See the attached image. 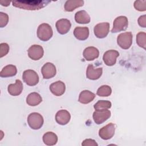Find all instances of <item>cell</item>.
Masks as SVG:
<instances>
[{"label":"cell","instance_id":"cell-19","mask_svg":"<svg viewBox=\"0 0 146 146\" xmlns=\"http://www.w3.org/2000/svg\"><path fill=\"white\" fill-rule=\"evenodd\" d=\"M74 35L77 39L84 40L89 36V29L87 27H76L74 30Z\"/></svg>","mask_w":146,"mask_h":146},{"label":"cell","instance_id":"cell-22","mask_svg":"<svg viewBox=\"0 0 146 146\" xmlns=\"http://www.w3.org/2000/svg\"><path fill=\"white\" fill-rule=\"evenodd\" d=\"M75 21L80 24H87L90 22L91 18L88 14L84 10H80L75 15Z\"/></svg>","mask_w":146,"mask_h":146},{"label":"cell","instance_id":"cell-31","mask_svg":"<svg viewBox=\"0 0 146 146\" xmlns=\"http://www.w3.org/2000/svg\"><path fill=\"white\" fill-rule=\"evenodd\" d=\"M0 48H1V54L0 56L1 58H2L3 56H5L7 54V53L9 51V46L6 43H2L0 44Z\"/></svg>","mask_w":146,"mask_h":146},{"label":"cell","instance_id":"cell-13","mask_svg":"<svg viewBox=\"0 0 146 146\" xmlns=\"http://www.w3.org/2000/svg\"><path fill=\"white\" fill-rule=\"evenodd\" d=\"M55 26L58 32L62 35H64L70 31L71 24L68 19H60L56 22Z\"/></svg>","mask_w":146,"mask_h":146},{"label":"cell","instance_id":"cell-7","mask_svg":"<svg viewBox=\"0 0 146 146\" xmlns=\"http://www.w3.org/2000/svg\"><path fill=\"white\" fill-rule=\"evenodd\" d=\"M115 132V125L114 124L110 123L99 129V135L103 140H109L113 136Z\"/></svg>","mask_w":146,"mask_h":146},{"label":"cell","instance_id":"cell-5","mask_svg":"<svg viewBox=\"0 0 146 146\" xmlns=\"http://www.w3.org/2000/svg\"><path fill=\"white\" fill-rule=\"evenodd\" d=\"M128 25V18L125 16L117 17L113 21V27L111 30V32L118 33L124 31L127 29Z\"/></svg>","mask_w":146,"mask_h":146},{"label":"cell","instance_id":"cell-33","mask_svg":"<svg viewBox=\"0 0 146 146\" xmlns=\"http://www.w3.org/2000/svg\"><path fill=\"white\" fill-rule=\"evenodd\" d=\"M138 23L139 25L143 28L146 27V16L145 15H143L140 16L138 19Z\"/></svg>","mask_w":146,"mask_h":146},{"label":"cell","instance_id":"cell-3","mask_svg":"<svg viewBox=\"0 0 146 146\" xmlns=\"http://www.w3.org/2000/svg\"><path fill=\"white\" fill-rule=\"evenodd\" d=\"M43 116L37 112L31 113L27 117V123L30 127L33 129H40L43 124Z\"/></svg>","mask_w":146,"mask_h":146},{"label":"cell","instance_id":"cell-1","mask_svg":"<svg viewBox=\"0 0 146 146\" xmlns=\"http://www.w3.org/2000/svg\"><path fill=\"white\" fill-rule=\"evenodd\" d=\"M50 1L48 0H32V1H14L12 2L13 6L27 10H38L46 6Z\"/></svg>","mask_w":146,"mask_h":146},{"label":"cell","instance_id":"cell-18","mask_svg":"<svg viewBox=\"0 0 146 146\" xmlns=\"http://www.w3.org/2000/svg\"><path fill=\"white\" fill-rule=\"evenodd\" d=\"M7 90L11 95L18 96L22 92L23 84L20 80L17 79L15 84H10L8 86Z\"/></svg>","mask_w":146,"mask_h":146},{"label":"cell","instance_id":"cell-21","mask_svg":"<svg viewBox=\"0 0 146 146\" xmlns=\"http://www.w3.org/2000/svg\"><path fill=\"white\" fill-rule=\"evenodd\" d=\"M17 73V69L15 66L9 64L5 66L0 72V76L2 78H7L15 76Z\"/></svg>","mask_w":146,"mask_h":146},{"label":"cell","instance_id":"cell-16","mask_svg":"<svg viewBox=\"0 0 146 146\" xmlns=\"http://www.w3.org/2000/svg\"><path fill=\"white\" fill-rule=\"evenodd\" d=\"M50 91L55 96H59L62 95L66 90V86L62 81H56L50 86Z\"/></svg>","mask_w":146,"mask_h":146},{"label":"cell","instance_id":"cell-34","mask_svg":"<svg viewBox=\"0 0 146 146\" xmlns=\"http://www.w3.org/2000/svg\"><path fill=\"white\" fill-rule=\"evenodd\" d=\"M10 1H1L0 2V3L2 6H8L10 3Z\"/></svg>","mask_w":146,"mask_h":146},{"label":"cell","instance_id":"cell-15","mask_svg":"<svg viewBox=\"0 0 146 146\" xmlns=\"http://www.w3.org/2000/svg\"><path fill=\"white\" fill-rule=\"evenodd\" d=\"M71 115L68 111L62 110L57 112L55 115V120L60 125H66L70 121Z\"/></svg>","mask_w":146,"mask_h":146},{"label":"cell","instance_id":"cell-24","mask_svg":"<svg viewBox=\"0 0 146 146\" xmlns=\"http://www.w3.org/2000/svg\"><path fill=\"white\" fill-rule=\"evenodd\" d=\"M43 141L47 145H55L58 141V136L52 132H47L43 136Z\"/></svg>","mask_w":146,"mask_h":146},{"label":"cell","instance_id":"cell-12","mask_svg":"<svg viewBox=\"0 0 146 146\" xmlns=\"http://www.w3.org/2000/svg\"><path fill=\"white\" fill-rule=\"evenodd\" d=\"M111 111L106 110L102 111H96L93 113V119L97 124H100L108 119L111 116Z\"/></svg>","mask_w":146,"mask_h":146},{"label":"cell","instance_id":"cell-17","mask_svg":"<svg viewBox=\"0 0 146 146\" xmlns=\"http://www.w3.org/2000/svg\"><path fill=\"white\" fill-rule=\"evenodd\" d=\"M99 52L98 48L95 47H88L86 48L83 52V57L86 60L91 61L98 58Z\"/></svg>","mask_w":146,"mask_h":146},{"label":"cell","instance_id":"cell-30","mask_svg":"<svg viewBox=\"0 0 146 146\" xmlns=\"http://www.w3.org/2000/svg\"><path fill=\"white\" fill-rule=\"evenodd\" d=\"M9 22V16L6 13L0 12V27L1 28L6 26Z\"/></svg>","mask_w":146,"mask_h":146},{"label":"cell","instance_id":"cell-29","mask_svg":"<svg viewBox=\"0 0 146 146\" xmlns=\"http://www.w3.org/2000/svg\"><path fill=\"white\" fill-rule=\"evenodd\" d=\"M146 1H136L134 2V7L139 11H144L146 10Z\"/></svg>","mask_w":146,"mask_h":146},{"label":"cell","instance_id":"cell-2","mask_svg":"<svg viewBox=\"0 0 146 146\" xmlns=\"http://www.w3.org/2000/svg\"><path fill=\"white\" fill-rule=\"evenodd\" d=\"M53 31L51 27L47 23L40 25L37 29V36L42 41H47L51 38Z\"/></svg>","mask_w":146,"mask_h":146},{"label":"cell","instance_id":"cell-23","mask_svg":"<svg viewBox=\"0 0 146 146\" xmlns=\"http://www.w3.org/2000/svg\"><path fill=\"white\" fill-rule=\"evenodd\" d=\"M42 101L41 96L37 92H32L26 98V103L30 106H36Z\"/></svg>","mask_w":146,"mask_h":146},{"label":"cell","instance_id":"cell-32","mask_svg":"<svg viewBox=\"0 0 146 146\" xmlns=\"http://www.w3.org/2000/svg\"><path fill=\"white\" fill-rule=\"evenodd\" d=\"M82 145H84V146H87V145H89V146H98V143L93 139H85L82 143Z\"/></svg>","mask_w":146,"mask_h":146},{"label":"cell","instance_id":"cell-14","mask_svg":"<svg viewBox=\"0 0 146 146\" xmlns=\"http://www.w3.org/2000/svg\"><path fill=\"white\" fill-rule=\"evenodd\" d=\"M102 73V68H95L92 64H89L86 71V76L90 80H97L100 78Z\"/></svg>","mask_w":146,"mask_h":146},{"label":"cell","instance_id":"cell-4","mask_svg":"<svg viewBox=\"0 0 146 146\" xmlns=\"http://www.w3.org/2000/svg\"><path fill=\"white\" fill-rule=\"evenodd\" d=\"M132 34L131 32H125L120 34L117 38V44L123 49H128L132 43Z\"/></svg>","mask_w":146,"mask_h":146},{"label":"cell","instance_id":"cell-9","mask_svg":"<svg viewBox=\"0 0 146 146\" xmlns=\"http://www.w3.org/2000/svg\"><path fill=\"white\" fill-rule=\"evenodd\" d=\"M43 48L40 45H32L28 50L29 57L34 60H38L42 58L43 56Z\"/></svg>","mask_w":146,"mask_h":146},{"label":"cell","instance_id":"cell-10","mask_svg":"<svg viewBox=\"0 0 146 146\" xmlns=\"http://www.w3.org/2000/svg\"><path fill=\"white\" fill-rule=\"evenodd\" d=\"M119 56V53L115 50H110L104 52L103 59L104 63L108 66H113L116 62V58Z\"/></svg>","mask_w":146,"mask_h":146},{"label":"cell","instance_id":"cell-25","mask_svg":"<svg viewBox=\"0 0 146 146\" xmlns=\"http://www.w3.org/2000/svg\"><path fill=\"white\" fill-rule=\"evenodd\" d=\"M84 1L82 0H70L67 1L64 4V9L66 11L71 12L75 9L83 5Z\"/></svg>","mask_w":146,"mask_h":146},{"label":"cell","instance_id":"cell-8","mask_svg":"<svg viewBox=\"0 0 146 146\" xmlns=\"http://www.w3.org/2000/svg\"><path fill=\"white\" fill-rule=\"evenodd\" d=\"M94 34L98 38H104L107 36L110 31V24L108 22H102L97 24L94 27Z\"/></svg>","mask_w":146,"mask_h":146},{"label":"cell","instance_id":"cell-26","mask_svg":"<svg viewBox=\"0 0 146 146\" xmlns=\"http://www.w3.org/2000/svg\"><path fill=\"white\" fill-rule=\"evenodd\" d=\"M111 102L108 100H99L97 102L94 107L96 111H102L110 108L111 107Z\"/></svg>","mask_w":146,"mask_h":146},{"label":"cell","instance_id":"cell-11","mask_svg":"<svg viewBox=\"0 0 146 146\" xmlns=\"http://www.w3.org/2000/svg\"><path fill=\"white\" fill-rule=\"evenodd\" d=\"M41 72L44 79H48L52 78L56 74V67L53 63L47 62L45 63L42 67Z\"/></svg>","mask_w":146,"mask_h":146},{"label":"cell","instance_id":"cell-20","mask_svg":"<svg viewBox=\"0 0 146 146\" xmlns=\"http://www.w3.org/2000/svg\"><path fill=\"white\" fill-rule=\"evenodd\" d=\"M95 98V94L88 90L82 91L79 96V102L82 104H88Z\"/></svg>","mask_w":146,"mask_h":146},{"label":"cell","instance_id":"cell-28","mask_svg":"<svg viewBox=\"0 0 146 146\" xmlns=\"http://www.w3.org/2000/svg\"><path fill=\"white\" fill-rule=\"evenodd\" d=\"M146 34L144 32H139L136 35V43L141 47L145 49Z\"/></svg>","mask_w":146,"mask_h":146},{"label":"cell","instance_id":"cell-27","mask_svg":"<svg viewBox=\"0 0 146 146\" xmlns=\"http://www.w3.org/2000/svg\"><path fill=\"white\" fill-rule=\"evenodd\" d=\"M112 93V89L111 87L107 85H103L100 86L97 90L96 94L98 96L102 97H106L110 96Z\"/></svg>","mask_w":146,"mask_h":146},{"label":"cell","instance_id":"cell-6","mask_svg":"<svg viewBox=\"0 0 146 146\" xmlns=\"http://www.w3.org/2000/svg\"><path fill=\"white\" fill-rule=\"evenodd\" d=\"M22 78L24 82L30 86H35L39 82V76L33 70H25L23 73Z\"/></svg>","mask_w":146,"mask_h":146}]
</instances>
